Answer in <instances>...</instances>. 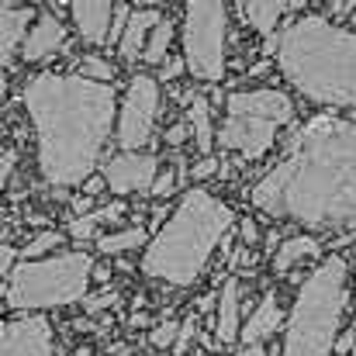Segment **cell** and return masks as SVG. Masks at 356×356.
Listing matches in <instances>:
<instances>
[{"instance_id": "d590c367", "label": "cell", "mask_w": 356, "mask_h": 356, "mask_svg": "<svg viewBox=\"0 0 356 356\" xmlns=\"http://www.w3.org/2000/svg\"><path fill=\"white\" fill-rule=\"evenodd\" d=\"M10 166H14V149H3V180L10 177Z\"/></svg>"}, {"instance_id": "83f0119b", "label": "cell", "mask_w": 356, "mask_h": 356, "mask_svg": "<svg viewBox=\"0 0 356 356\" xmlns=\"http://www.w3.org/2000/svg\"><path fill=\"white\" fill-rule=\"evenodd\" d=\"M218 170H222V163H218L215 156H204L201 163L191 166V177H194V180H208V177H215Z\"/></svg>"}, {"instance_id": "f546056e", "label": "cell", "mask_w": 356, "mask_h": 356, "mask_svg": "<svg viewBox=\"0 0 356 356\" xmlns=\"http://www.w3.org/2000/svg\"><path fill=\"white\" fill-rule=\"evenodd\" d=\"M187 135H191V121H177V124H170L166 142L170 145H180V142H187Z\"/></svg>"}, {"instance_id": "1f68e13d", "label": "cell", "mask_w": 356, "mask_h": 356, "mask_svg": "<svg viewBox=\"0 0 356 356\" xmlns=\"http://www.w3.org/2000/svg\"><path fill=\"white\" fill-rule=\"evenodd\" d=\"M184 70H187V63H184V59H166V63H163V70H159V80H177Z\"/></svg>"}, {"instance_id": "d6986e66", "label": "cell", "mask_w": 356, "mask_h": 356, "mask_svg": "<svg viewBox=\"0 0 356 356\" xmlns=\"http://www.w3.org/2000/svg\"><path fill=\"white\" fill-rule=\"evenodd\" d=\"M318 252H322V245H318L312 236L284 238V242L277 245V252H273V273H277V277H284L291 266H298L301 259H312V256H318Z\"/></svg>"}, {"instance_id": "52a82bcc", "label": "cell", "mask_w": 356, "mask_h": 356, "mask_svg": "<svg viewBox=\"0 0 356 356\" xmlns=\"http://www.w3.org/2000/svg\"><path fill=\"white\" fill-rule=\"evenodd\" d=\"M294 118V104L280 90H236L225 101V121L218 128V145L242 159H259L273 149V138Z\"/></svg>"}, {"instance_id": "f35d334b", "label": "cell", "mask_w": 356, "mask_h": 356, "mask_svg": "<svg viewBox=\"0 0 356 356\" xmlns=\"http://www.w3.org/2000/svg\"><path fill=\"white\" fill-rule=\"evenodd\" d=\"M145 325H149L145 315H135V318H131V329H145Z\"/></svg>"}, {"instance_id": "3957f363", "label": "cell", "mask_w": 356, "mask_h": 356, "mask_svg": "<svg viewBox=\"0 0 356 356\" xmlns=\"http://www.w3.org/2000/svg\"><path fill=\"white\" fill-rule=\"evenodd\" d=\"M273 56L301 97L329 108H356V31L308 14L277 35Z\"/></svg>"}, {"instance_id": "8fae6325", "label": "cell", "mask_w": 356, "mask_h": 356, "mask_svg": "<svg viewBox=\"0 0 356 356\" xmlns=\"http://www.w3.org/2000/svg\"><path fill=\"white\" fill-rule=\"evenodd\" d=\"M3 353L0 356H52L56 339L45 315H24L3 325Z\"/></svg>"}, {"instance_id": "5bb4252c", "label": "cell", "mask_w": 356, "mask_h": 356, "mask_svg": "<svg viewBox=\"0 0 356 356\" xmlns=\"http://www.w3.org/2000/svg\"><path fill=\"white\" fill-rule=\"evenodd\" d=\"M31 7H21V3H3L0 7V59L3 66L10 70V59H14V49L24 45L28 38V24H31Z\"/></svg>"}, {"instance_id": "44dd1931", "label": "cell", "mask_w": 356, "mask_h": 356, "mask_svg": "<svg viewBox=\"0 0 356 356\" xmlns=\"http://www.w3.org/2000/svg\"><path fill=\"white\" fill-rule=\"evenodd\" d=\"M121 211H124V204H108V208H101V211H90V215H80V218H73L70 222V229H66V236L73 238H90L101 225H111V222H118Z\"/></svg>"}, {"instance_id": "277c9868", "label": "cell", "mask_w": 356, "mask_h": 356, "mask_svg": "<svg viewBox=\"0 0 356 356\" xmlns=\"http://www.w3.org/2000/svg\"><path fill=\"white\" fill-rule=\"evenodd\" d=\"M229 229L232 208L204 187H191L180 197L177 211L152 236L142 256V273L170 287H191L204 273L211 252L222 245Z\"/></svg>"}, {"instance_id": "cb8c5ba5", "label": "cell", "mask_w": 356, "mask_h": 356, "mask_svg": "<svg viewBox=\"0 0 356 356\" xmlns=\"http://www.w3.org/2000/svg\"><path fill=\"white\" fill-rule=\"evenodd\" d=\"M80 76L94 80V83H108L111 87V76H115V66L101 56H83L80 59Z\"/></svg>"}, {"instance_id": "8992f818", "label": "cell", "mask_w": 356, "mask_h": 356, "mask_svg": "<svg viewBox=\"0 0 356 356\" xmlns=\"http://www.w3.org/2000/svg\"><path fill=\"white\" fill-rule=\"evenodd\" d=\"M90 273H94V259L80 249L49 259L17 263L7 280V305L17 312H38V308H63L83 301Z\"/></svg>"}, {"instance_id": "6da1fadb", "label": "cell", "mask_w": 356, "mask_h": 356, "mask_svg": "<svg viewBox=\"0 0 356 356\" xmlns=\"http://www.w3.org/2000/svg\"><path fill=\"white\" fill-rule=\"evenodd\" d=\"M249 197L263 215L308 229L356 225V121L318 115L301 124Z\"/></svg>"}, {"instance_id": "4dcf8cb0", "label": "cell", "mask_w": 356, "mask_h": 356, "mask_svg": "<svg viewBox=\"0 0 356 356\" xmlns=\"http://www.w3.org/2000/svg\"><path fill=\"white\" fill-rule=\"evenodd\" d=\"M191 339H194V318H187L184 325H180V339H177V356H184L187 353V346H191Z\"/></svg>"}, {"instance_id": "30bf717a", "label": "cell", "mask_w": 356, "mask_h": 356, "mask_svg": "<svg viewBox=\"0 0 356 356\" xmlns=\"http://www.w3.org/2000/svg\"><path fill=\"white\" fill-rule=\"evenodd\" d=\"M104 184L111 194H138V191H149L152 194V184L159 177V159L156 156H145V152H121L115 159L104 163Z\"/></svg>"}, {"instance_id": "ffe728a7", "label": "cell", "mask_w": 356, "mask_h": 356, "mask_svg": "<svg viewBox=\"0 0 356 356\" xmlns=\"http://www.w3.org/2000/svg\"><path fill=\"white\" fill-rule=\"evenodd\" d=\"M187 121H191V131H194V142H197L201 156H208L218 135L211 128V104L204 101V94H191L187 97Z\"/></svg>"}, {"instance_id": "8d00e7d4", "label": "cell", "mask_w": 356, "mask_h": 356, "mask_svg": "<svg viewBox=\"0 0 356 356\" xmlns=\"http://www.w3.org/2000/svg\"><path fill=\"white\" fill-rule=\"evenodd\" d=\"M236 356H266V350H263V346H245V350H238Z\"/></svg>"}, {"instance_id": "60d3db41", "label": "cell", "mask_w": 356, "mask_h": 356, "mask_svg": "<svg viewBox=\"0 0 356 356\" xmlns=\"http://www.w3.org/2000/svg\"><path fill=\"white\" fill-rule=\"evenodd\" d=\"M353 31H356V14H353Z\"/></svg>"}, {"instance_id": "74e56055", "label": "cell", "mask_w": 356, "mask_h": 356, "mask_svg": "<svg viewBox=\"0 0 356 356\" xmlns=\"http://www.w3.org/2000/svg\"><path fill=\"white\" fill-rule=\"evenodd\" d=\"M108 277H111V270H108V266H94V280H101V284H104Z\"/></svg>"}, {"instance_id": "2e32d148", "label": "cell", "mask_w": 356, "mask_h": 356, "mask_svg": "<svg viewBox=\"0 0 356 356\" xmlns=\"http://www.w3.org/2000/svg\"><path fill=\"white\" fill-rule=\"evenodd\" d=\"M280 322H284V312H280V305H277V294H266L259 305H256V312L249 315V322L242 325V343L245 346H259L263 339H270L277 329H280Z\"/></svg>"}, {"instance_id": "e575fe53", "label": "cell", "mask_w": 356, "mask_h": 356, "mask_svg": "<svg viewBox=\"0 0 356 356\" xmlns=\"http://www.w3.org/2000/svg\"><path fill=\"white\" fill-rule=\"evenodd\" d=\"M353 343H356V332L350 329V332H343V339L336 343V353H339V356H343V353H350V350H353Z\"/></svg>"}, {"instance_id": "7a4b0ae2", "label": "cell", "mask_w": 356, "mask_h": 356, "mask_svg": "<svg viewBox=\"0 0 356 356\" xmlns=\"http://www.w3.org/2000/svg\"><path fill=\"white\" fill-rule=\"evenodd\" d=\"M21 97L38 135L42 177L52 187L87 184L111 131H118L115 90L80 73H38L24 83Z\"/></svg>"}, {"instance_id": "ac0fdd59", "label": "cell", "mask_w": 356, "mask_h": 356, "mask_svg": "<svg viewBox=\"0 0 356 356\" xmlns=\"http://www.w3.org/2000/svg\"><path fill=\"white\" fill-rule=\"evenodd\" d=\"M294 7H301V3H284V0H245V3H238L242 17L259 35H273V28L284 17V10H294Z\"/></svg>"}, {"instance_id": "5b68a950", "label": "cell", "mask_w": 356, "mask_h": 356, "mask_svg": "<svg viewBox=\"0 0 356 356\" xmlns=\"http://www.w3.org/2000/svg\"><path fill=\"white\" fill-rule=\"evenodd\" d=\"M350 266L343 256H329L301 284L287 315V336L280 356H329L336 353L343 312L350 305Z\"/></svg>"}, {"instance_id": "9a60e30c", "label": "cell", "mask_w": 356, "mask_h": 356, "mask_svg": "<svg viewBox=\"0 0 356 356\" xmlns=\"http://www.w3.org/2000/svg\"><path fill=\"white\" fill-rule=\"evenodd\" d=\"M238 284L236 277H229L222 284V294H218V315H215V343H236L242 336V325H238Z\"/></svg>"}, {"instance_id": "f1b7e54d", "label": "cell", "mask_w": 356, "mask_h": 356, "mask_svg": "<svg viewBox=\"0 0 356 356\" xmlns=\"http://www.w3.org/2000/svg\"><path fill=\"white\" fill-rule=\"evenodd\" d=\"M115 301H118V294H115V291H108V294H97V298H87L83 305H87V312H90V315H97V312H104V308H111Z\"/></svg>"}, {"instance_id": "7c38bea8", "label": "cell", "mask_w": 356, "mask_h": 356, "mask_svg": "<svg viewBox=\"0 0 356 356\" xmlns=\"http://www.w3.org/2000/svg\"><path fill=\"white\" fill-rule=\"evenodd\" d=\"M76 31L83 35L87 45H108L111 42V28H115V3L108 0H76L70 3Z\"/></svg>"}, {"instance_id": "ab89813d", "label": "cell", "mask_w": 356, "mask_h": 356, "mask_svg": "<svg viewBox=\"0 0 356 356\" xmlns=\"http://www.w3.org/2000/svg\"><path fill=\"white\" fill-rule=\"evenodd\" d=\"M101 187H108V184H104V180H87V191H90V194L101 191Z\"/></svg>"}, {"instance_id": "d6a6232c", "label": "cell", "mask_w": 356, "mask_h": 356, "mask_svg": "<svg viewBox=\"0 0 356 356\" xmlns=\"http://www.w3.org/2000/svg\"><path fill=\"white\" fill-rule=\"evenodd\" d=\"M238 232H242V242H245V245H256V242H259V229H256L252 218H242V222H238Z\"/></svg>"}, {"instance_id": "9c48e42d", "label": "cell", "mask_w": 356, "mask_h": 356, "mask_svg": "<svg viewBox=\"0 0 356 356\" xmlns=\"http://www.w3.org/2000/svg\"><path fill=\"white\" fill-rule=\"evenodd\" d=\"M156 115H159V80H152L149 73L131 76L128 94L121 101V118H118V145L135 152L142 145H149L152 128H156Z\"/></svg>"}, {"instance_id": "ba28073f", "label": "cell", "mask_w": 356, "mask_h": 356, "mask_svg": "<svg viewBox=\"0 0 356 356\" xmlns=\"http://www.w3.org/2000/svg\"><path fill=\"white\" fill-rule=\"evenodd\" d=\"M225 24L229 7L218 0L187 3L184 14V63L187 73L197 80H222L225 76Z\"/></svg>"}, {"instance_id": "484cf974", "label": "cell", "mask_w": 356, "mask_h": 356, "mask_svg": "<svg viewBox=\"0 0 356 356\" xmlns=\"http://www.w3.org/2000/svg\"><path fill=\"white\" fill-rule=\"evenodd\" d=\"M177 339H180V325H177V318H166V322H159V325L149 332V343H152L156 350L177 346Z\"/></svg>"}, {"instance_id": "4316f807", "label": "cell", "mask_w": 356, "mask_h": 356, "mask_svg": "<svg viewBox=\"0 0 356 356\" xmlns=\"http://www.w3.org/2000/svg\"><path fill=\"white\" fill-rule=\"evenodd\" d=\"M177 191V173L173 170H159V177H156V184H152V197H170Z\"/></svg>"}, {"instance_id": "d4e9b609", "label": "cell", "mask_w": 356, "mask_h": 356, "mask_svg": "<svg viewBox=\"0 0 356 356\" xmlns=\"http://www.w3.org/2000/svg\"><path fill=\"white\" fill-rule=\"evenodd\" d=\"M59 242H63V232H38V236L21 249V259H24V263H28V259H42V256H45L49 249H56Z\"/></svg>"}, {"instance_id": "603a6c76", "label": "cell", "mask_w": 356, "mask_h": 356, "mask_svg": "<svg viewBox=\"0 0 356 356\" xmlns=\"http://www.w3.org/2000/svg\"><path fill=\"white\" fill-rule=\"evenodd\" d=\"M170 42H173V21H166V17H163V21L156 24V31L149 35V45H145V56H142V59H145L149 66L163 63V59H166Z\"/></svg>"}, {"instance_id": "4fadbf2b", "label": "cell", "mask_w": 356, "mask_h": 356, "mask_svg": "<svg viewBox=\"0 0 356 356\" xmlns=\"http://www.w3.org/2000/svg\"><path fill=\"white\" fill-rule=\"evenodd\" d=\"M63 42H66L63 21H59L56 14H42V17L31 24V31H28V38H24V45H21V56H24L28 63H38V59L52 56L56 49H63Z\"/></svg>"}, {"instance_id": "7402d4cb", "label": "cell", "mask_w": 356, "mask_h": 356, "mask_svg": "<svg viewBox=\"0 0 356 356\" xmlns=\"http://www.w3.org/2000/svg\"><path fill=\"white\" fill-rule=\"evenodd\" d=\"M145 238L149 232L145 229H124V232H108V236L97 238V249L104 252V256H115V252H128V249H138V245H145Z\"/></svg>"}, {"instance_id": "836d02e7", "label": "cell", "mask_w": 356, "mask_h": 356, "mask_svg": "<svg viewBox=\"0 0 356 356\" xmlns=\"http://www.w3.org/2000/svg\"><path fill=\"white\" fill-rule=\"evenodd\" d=\"M14 256H17V252H14L10 245L0 249V273H3V280H10V263H14Z\"/></svg>"}, {"instance_id": "e0dca14e", "label": "cell", "mask_w": 356, "mask_h": 356, "mask_svg": "<svg viewBox=\"0 0 356 356\" xmlns=\"http://www.w3.org/2000/svg\"><path fill=\"white\" fill-rule=\"evenodd\" d=\"M163 21V14L156 10V7H145V10H135L131 14V21H128V28H124V35H121V45L118 52L124 59H138V56H145V45H149V35L156 31V24Z\"/></svg>"}]
</instances>
